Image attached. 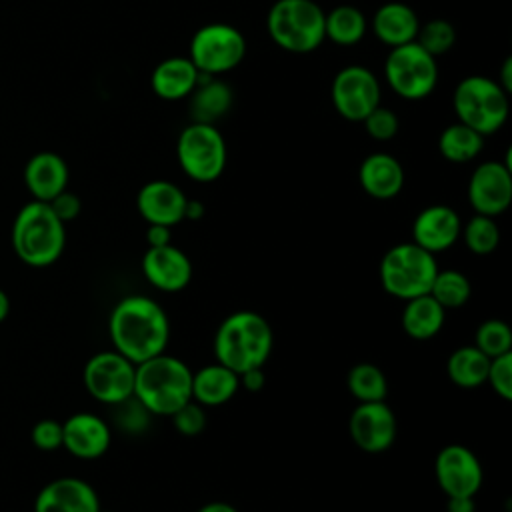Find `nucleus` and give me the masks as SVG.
<instances>
[{
  "mask_svg": "<svg viewBox=\"0 0 512 512\" xmlns=\"http://www.w3.org/2000/svg\"><path fill=\"white\" fill-rule=\"evenodd\" d=\"M108 332L114 350L130 362L140 364L166 352L170 320L156 300L130 294L112 308Z\"/></svg>",
  "mask_w": 512,
  "mask_h": 512,
  "instance_id": "nucleus-1",
  "label": "nucleus"
},
{
  "mask_svg": "<svg viewBox=\"0 0 512 512\" xmlns=\"http://www.w3.org/2000/svg\"><path fill=\"white\" fill-rule=\"evenodd\" d=\"M274 332L268 320L254 310L228 314L214 334V358L236 374L262 368L272 354Z\"/></svg>",
  "mask_w": 512,
  "mask_h": 512,
  "instance_id": "nucleus-2",
  "label": "nucleus"
},
{
  "mask_svg": "<svg viewBox=\"0 0 512 512\" xmlns=\"http://www.w3.org/2000/svg\"><path fill=\"white\" fill-rule=\"evenodd\" d=\"M134 398L152 416H172L192 400V370L166 352L136 364Z\"/></svg>",
  "mask_w": 512,
  "mask_h": 512,
  "instance_id": "nucleus-3",
  "label": "nucleus"
},
{
  "mask_svg": "<svg viewBox=\"0 0 512 512\" xmlns=\"http://www.w3.org/2000/svg\"><path fill=\"white\" fill-rule=\"evenodd\" d=\"M64 244V222L48 202L32 200L18 210L12 226V246L24 264L34 268L50 266L64 252Z\"/></svg>",
  "mask_w": 512,
  "mask_h": 512,
  "instance_id": "nucleus-4",
  "label": "nucleus"
},
{
  "mask_svg": "<svg viewBox=\"0 0 512 512\" xmlns=\"http://www.w3.org/2000/svg\"><path fill=\"white\" fill-rule=\"evenodd\" d=\"M324 14L314 0H276L268 10L266 30L280 48L306 54L326 38Z\"/></svg>",
  "mask_w": 512,
  "mask_h": 512,
  "instance_id": "nucleus-5",
  "label": "nucleus"
},
{
  "mask_svg": "<svg viewBox=\"0 0 512 512\" xmlns=\"http://www.w3.org/2000/svg\"><path fill=\"white\" fill-rule=\"evenodd\" d=\"M438 270L436 254H430L414 242H402L388 248L382 256L380 282L390 296L406 302L428 294Z\"/></svg>",
  "mask_w": 512,
  "mask_h": 512,
  "instance_id": "nucleus-6",
  "label": "nucleus"
},
{
  "mask_svg": "<svg viewBox=\"0 0 512 512\" xmlns=\"http://www.w3.org/2000/svg\"><path fill=\"white\" fill-rule=\"evenodd\" d=\"M454 112L458 122L482 136L494 134L508 118V92L488 76H468L454 90Z\"/></svg>",
  "mask_w": 512,
  "mask_h": 512,
  "instance_id": "nucleus-7",
  "label": "nucleus"
},
{
  "mask_svg": "<svg viewBox=\"0 0 512 512\" xmlns=\"http://www.w3.org/2000/svg\"><path fill=\"white\" fill-rule=\"evenodd\" d=\"M384 76L398 96L406 100L426 98L438 82L436 58L416 40L394 46L386 56Z\"/></svg>",
  "mask_w": 512,
  "mask_h": 512,
  "instance_id": "nucleus-8",
  "label": "nucleus"
},
{
  "mask_svg": "<svg viewBox=\"0 0 512 512\" xmlns=\"http://www.w3.org/2000/svg\"><path fill=\"white\" fill-rule=\"evenodd\" d=\"M176 156L186 176L196 182H212L226 168V142L214 124L192 122L176 142Z\"/></svg>",
  "mask_w": 512,
  "mask_h": 512,
  "instance_id": "nucleus-9",
  "label": "nucleus"
},
{
  "mask_svg": "<svg viewBox=\"0 0 512 512\" xmlns=\"http://www.w3.org/2000/svg\"><path fill=\"white\" fill-rule=\"evenodd\" d=\"M246 54L242 32L230 24L212 22L198 28L190 40L192 64L210 76L236 68Z\"/></svg>",
  "mask_w": 512,
  "mask_h": 512,
  "instance_id": "nucleus-10",
  "label": "nucleus"
},
{
  "mask_svg": "<svg viewBox=\"0 0 512 512\" xmlns=\"http://www.w3.org/2000/svg\"><path fill=\"white\" fill-rule=\"evenodd\" d=\"M136 364L116 350L94 354L84 366V386L92 398L116 406L134 396Z\"/></svg>",
  "mask_w": 512,
  "mask_h": 512,
  "instance_id": "nucleus-11",
  "label": "nucleus"
},
{
  "mask_svg": "<svg viewBox=\"0 0 512 512\" xmlns=\"http://www.w3.org/2000/svg\"><path fill=\"white\" fill-rule=\"evenodd\" d=\"M336 112L352 122H362L376 106H380V82L360 64L342 68L330 88Z\"/></svg>",
  "mask_w": 512,
  "mask_h": 512,
  "instance_id": "nucleus-12",
  "label": "nucleus"
},
{
  "mask_svg": "<svg viewBox=\"0 0 512 512\" xmlns=\"http://www.w3.org/2000/svg\"><path fill=\"white\" fill-rule=\"evenodd\" d=\"M434 474L446 496H476L484 480L478 456L462 444H448L438 452Z\"/></svg>",
  "mask_w": 512,
  "mask_h": 512,
  "instance_id": "nucleus-13",
  "label": "nucleus"
},
{
  "mask_svg": "<svg viewBox=\"0 0 512 512\" xmlns=\"http://www.w3.org/2000/svg\"><path fill=\"white\" fill-rule=\"evenodd\" d=\"M396 430V416L386 400L358 402L348 420L352 442L368 454H380L388 450L396 440Z\"/></svg>",
  "mask_w": 512,
  "mask_h": 512,
  "instance_id": "nucleus-14",
  "label": "nucleus"
},
{
  "mask_svg": "<svg viewBox=\"0 0 512 512\" xmlns=\"http://www.w3.org/2000/svg\"><path fill=\"white\" fill-rule=\"evenodd\" d=\"M468 200L476 214L498 216L512 202V172L508 162H482L468 182Z\"/></svg>",
  "mask_w": 512,
  "mask_h": 512,
  "instance_id": "nucleus-15",
  "label": "nucleus"
},
{
  "mask_svg": "<svg viewBox=\"0 0 512 512\" xmlns=\"http://www.w3.org/2000/svg\"><path fill=\"white\" fill-rule=\"evenodd\" d=\"M462 222L454 208L446 204H432L418 212L412 224V242L430 254H438L454 246L460 238Z\"/></svg>",
  "mask_w": 512,
  "mask_h": 512,
  "instance_id": "nucleus-16",
  "label": "nucleus"
},
{
  "mask_svg": "<svg viewBox=\"0 0 512 512\" xmlns=\"http://www.w3.org/2000/svg\"><path fill=\"white\" fill-rule=\"evenodd\" d=\"M142 272L156 290L180 292L192 280V262L180 248L166 244L144 252Z\"/></svg>",
  "mask_w": 512,
  "mask_h": 512,
  "instance_id": "nucleus-17",
  "label": "nucleus"
},
{
  "mask_svg": "<svg viewBox=\"0 0 512 512\" xmlns=\"http://www.w3.org/2000/svg\"><path fill=\"white\" fill-rule=\"evenodd\" d=\"M34 512H100V500L88 482L64 476L38 492Z\"/></svg>",
  "mask_w": 512,
  "mask_h": 512,
  "instance_id": "nucleus-18",
  "label": "nucleus"
},
{
  "mask_svg": "<svg viewBox=\"0 0 512 512\" xmlns=\"http://www.w3.org/2000/svg\"><path fill=\"white\" fill-rule=\"evenodd\" d=\"M186 200L188 198L174 182L152 180L138 190L136 208L148 224H162L172 228L184 220Z\"/></svg>",
  "mask_w": 512,
  "mask_h": 512,
  "instance_id": "nucleus-19",
  "label": "nucleus"
},
{
  "mask_svg": "<svg viewBox=\"0 0 512 512\" xmlns=\"http://www.w3.org/2000/svg\"><path fill=\"white\" fill-rule=\"evenodd\" d=\"M110 426L96 414L78 412L62 422V446L80 460H96L110 446Z\"/></svg>",
  "mask_w": 512,
  "mask_h": 512,
  "instance_id": "nucleus-20",
  "label": "nucleus"
},
{
  "mask_svg": "<svg viewBox=\"0 0 512 512\" xmlns=\"http://www.w3.org/2000/svg\"><path fill=\"white\" fill-rule=\"evenodd\" d=\"M358 180L368 196L390 200L398 196L404 186V168L392 154L374 152L362 160Z\"/></svg>",
  "mask_w": 512,
  "mask_h": 512,
  "instance_id": "nucleus-21",
  "label": "nucleus"
},
{
  "mask_svg": "<svg viewBox=\"0 0 512 512\" xmlns=\"http://www.w3.org/2000/svg\"><path fill=\"white\" fill-rule=\"evenodd\" d=\"M24 184L34 200L50 202L68 186V166L56 152H38L24 166Z\"/></svg>",
  "mask_w": 512,
  "mask_h": 512,
  "instance_id": "nucleus-22",
  "label": "nucleus"
},
{
  "mask_svg": "<svg viewBox=\"0 0 512 512\" xmlns=\"http://www.w3.org/2000/svg\"><path fill=\"white\" fill-rule=\"evenodd\" d=\"M420 20L416 12L402 2H386L372 16V30L376 38L390 48L416 40Z\"/></svg>",
  "mask_w": 512,
  "mask_h": 512,
  "instance_id": "nucleus-23",
  "label": "nucleus"
},
{
  "mask_svg": "<svg viewBox=\"0 0 512 512\" xmlns=\"http://www.w3.org/2000/svg\"><path fill=\"white\" fill-rule=\"evenodd\" d=\"M240 390V378L234 370L226 368L220 362L202 366L192 372V400L208 406L226 404Z\"/></svg>",
  "mask_w": 512,
  "mask_h": 512,
  "instance_id": "nucleus-24",
  "label": "nucleus"
},
{
  "mask_svg": "<svg viewBox=\"0 0 512 512\" xmlns=\"http://www.w3.org/2000/svg\"><path fill=\"white\" fill-rule=\"evenodd\" d=\"M198 82V68L190 58L174 56L162 60L150 78L152 90L162 100H180L190 96Z\"/></svg>",
  "mask_w": 512,
  "mask_h": 512,
  "instance_id": "nucleus-25",
  "label": "nucleus"
},
{
  "mask_svg": "<svg viewBox=\"0 0 512 512\" xmlns=\"http://www.w3.org/2000/svg\"><path fill=\"white\" fill-rule=\"evenodd\" d=\"M190 94H192L190 98L192 122L214 124V120L222 118L232 106L230 86L200 70H198L196 88Z\"/></svg>",
  "mask_w": 512,
  "mask_h": 512,
  "instance_id": "nucleus-26",
  "label": "nucleus"
},
{
  "mask_svg": "<svg viewBox=\"0 0 512 512\" xmlns=\"http://www.w3.org/2000/svg\"><path fill=\"white\" fill-rule=\"evenodd\" d=\"M446 320V310L430 296H416L406 300L402 310V328L414 340L434 338Z\"/></svg>",
  "mask_w": 512,
  "mask_h": 512,
  "instance_id": "nucleus-27",
  "label": "nucleus"
},
{
  "mask_svg": "<svg viewBox=\"0 0 512 512\" xmlns=\"http://www.w3.org/2000/svg\"><path fill=\"white\" fill-rule=\"evenodd\" d=\"M488 364H490V358L482 354L474 344H470V346H460L450 354L446 362V372L456 386L476 388L486 382Z\"/></svg>",
  "mask_w": 512,
  "mask_h": 512,
  "instance_id": "nucleus-28",
  "label": "nucleus"
},
{
  "mask_svg": "<svg viewBox=\"0 0 512 512\" xmlns=\"http://www.w3.org/2000/svg\"><path fill=\"white\" fill-rule=\"evenodd\" d=\"M482 146H484V136L462 122L446 126L438 138L440 154L454 164L474 160L482 152Z\"/></svg>",
  "mask_w": 512,
  "mask_h": 512,
  "instance_id": "nucleus-29",
  "label": "nucleus"
},
{
  "mask_svg": "<svg viewBox=\"0 0 512 512\" xmlns=\"http://www.w3.org/2000/svg\"><path fill=\"white\" fill-rule=\"evenodd\" d=\"M366 34V16L356 6H336L324 14V36L340 46H352Z\"/></svg>",
  "mask_w": 512,
  "mask_h": 512,
  "instance_id": "nucleus-30",
  "label": "nucleus"
},
{
  "mask_svg": "<svg viewBox=\"0 0 512 512\" xmlns=\"http://www.w3.org/2000/svg\"><path fill=\"white\" fill-rule=\"evenodd\" d=\"M348 392L358 402H380L386 400L388 380L386 374L370 362H358L348 370L346 376Z\"/></svg>",
  "mask_w": 512,
  "mask_h": 512,
  "instance_id": "nucleus-31",
  "label": "nucleus"
},
{
  "mask_svg": "<svg viewBox=\"0 0 512 512\" xmlns=\"http://www.w3.org/2000/svg\"><path fill=\"white\" fill-rule=\"evenodd\" d=\"M444 310L460 308L470 300L472 286L466 274L458 270H438L428 292Z\"/></svg>",
  "mask_w": 512,
  "mask_h": 512,
  "instance_id": "nucleus-32",
  "label": "nucleus"
},
{
  "mask_svg": "<svg viewBox=\"0 0 512 512\" xmlns=\"http://www.w3.org/2000/svg\"><path fill=\"white\" fill-rule=\"evenodd\" d=\"M460 234L464 236L466 248L478 256L492 254L500 244V228L492 216H484V214L472 216L462 226Z\"/></svg>",
  "mask_w": 512,
  "mask_h": 512,
  "instance_id": "nucleus-33",
  "label": "nucleus"
},
{
  "mask_svg": "<svg viewBox=\"0 0 512 512\" xmlns=\"http://www.w3.org/2000/svg\"><path fill=\"white\" fill-rule=\"evenodd\" d=\"M474 346L488 358L512 352V332L504 320H486L476 328Z\"/></svg>",
  "mask_w": 512,
  "mask_h": 512,
  "instance_id": "nucleus-34",
  "label": "nucleus"
},
{
  "mask_svg": "<svg viewBox=\"0 0 512 512\" xmlns=\"http://www.w3.org/2000/svg\"><path fill=\"white\" fill-rule=\"evenodd\" d=\"M454 40H456L454 26L442 18L426 22L424 26L418 28V34H416V42L434 58L448 52L454 46Z\"/></svg>",
  "mask_w": 512,
  "mask_h": 512,
  "instance_id": "nucleus-35",
  "label": "nucleus"
},
{
  "mask_svg": "<svg viewBox=\"0 0 512 512\" xmlns=\"http://www.w3.org/2000/svg\"><path fill=\"white\" fill-rule=\"evenodd\" d=\"M486 382L500 398L512 400V352L490 358Z\"/></svg>",
  "mask_w": 512,
  "mask_h": 512,
  "instance_id": "nucleus-36",
  "label": "nucleus"
},
{
  "mask_svg": "<svg viewBox=\"0 0 512 512\" xmlns=\"http://www.w3.org/2000/svg\"><path fill=\"white\" fill-rule=\"evenodd\" d=\"M174 428L184 436H196L206 428V410L202 404L190 400L184 406H180L172 416Z\"/></svg>",
  "mask_w": 512,
  "mask_h": 512,
  "instance_id": "nucleus-37",
  "label": "nucleus"
},
{
  "mask_svg": "<svg viewBox=\"0 0 512 512\" xmlns=\"http://www.w3.org/2000/svg\"><path fill=\"white\" fill-rule=\"evenodd\" d=\"M364 128L366 132L374 138V140H390L396 136L398 132V116L384 106H376L364 120Z\"/></svg>",
  "mask_w": 512,
  "mask_h": 512,
  "instance_id": "nucleus-38",
  "label": "nucleus"
},
{
  "mask_svg": "<svg viewBox=\"0 0 512 512\" xmlns=\"http://www.w3.org/2000/svg\"><path fill=\"white\" fill-rule=\"evenodd\" d=\"M116 408H118V416H116L118 424L130 432H140L142 428H146L148 416H152L134 396L116 404Z\"/></svg>",
  "mask_w": 512,
  "mask_h": 512,
  "instance_id": "nucleus-39",
  "label": "nucleus"
},
{
  "mask_svg": "<svg viewBox=\"0 0 512 512\" xmlns=\"http://www.w3.org/2000/svg\"><path fill=\"white\" fill-rule=\"evenodd\" d=\"M32 442L40 450H56L62 446V422L52 418L38 420L32 428Z\"/></svg>",
  "mask_w": 512,
  "mask_h": 512,
  "instance_id": "nucleus-40",
  "label": "nucleus"
},
{
  "mask_svg": "<svg viewBox=\"0 0 512 512\" xmlns=\"http://www.w3.org/2000/svg\"><path fill=\"white\" fill-rule=\"evenodd\" d=\"M48 204H50L52 212H54L64 224L70 222V220H74V218L80 214V210H82L80 198H78L74 192H70V190H62V192L56 194Z\"/></svg>",
  "mask_w": 512,
  "mask_h": 512,
  "instance_id": "nucleus-41",
  "label": "nucleus"
},
{
  "mask_svg": "<svg viewBox=\"0 0 512 512\" xmlns=\"http://www.w3.org/2000/svg\"><path fill=\"white\" fill-rule=\"evenodd\" d=\"M240 378V388H244L246 392H260L266 384V376L262 368H250L238 374Z\"/></svg>",
  "mask_w": 512,
  "mask_h": 512,
  "instance_id": "nucleus-42",
  "label": "nucleus"
},
{
  "mask_svg": "<svg viewBox=\"0 0 512 512\" xmlns=\"http://www.w3.org/2000/svg\"><path fill=\"white\" fill-rule=\"evenodd\" d=\"M170 226H162V224H148L146 230V242L148 248H158V246H166L172 244L170 242Z\"/></svg>",
  "mask_w": 512,
  "mask_h": 512,
  "instance_id": "nucleus-43",
  "label": "nucleus"
},
{
  "mask_svg": "<svg viewBox=\"0 0 512 512\" xmlns=\"http://www.w3.org/2000/svg\"><path fill=\"white\" fill-rule=\"evenodd\" d=\"M448 512H476L474 496H448Z\"/></svg>",
  "mask_w": 512,
  "mask_h": 512,
  "instance_id": "nucleus-44",
  "label": "nucleus"
},
{
  "mask_svg": "<svg viewBox=\"0 0 512 512\" xmlns=\"http://www.w3.org/2000/svg\"><path fill=\"white\" fill-rule=\"evenodd\" d=\"M204 216V204L200 200H186L184 220H200Z\"/></svg>",
  "mask_w": 512,
  "mask_h": 512,
  "instance_id": "nucleus-45",
  "label": "nucleus"
},
{
  "mask_svg": "<svg viewBox=\"0 0 512 512\" xmlns=\"http://www.w3.org/2000/svg\"><path fill=\"white\" fill-rule=\"evenodd\" d=\"M196 512H238V508H234V506L228 504V502L214 500V502H208V504L200 506Z\"/></svg>",
  "mask_w": 512,
  "mask_h": 512,
  "instance_id": "nucleus-46",
  "label": "nucleus"
},
{
  "mask_svg": "<svg viewBox=\"0 0 512 512\" xmlns=\"http://www.w3.org/2000/svg\"><path fill=\"white\" fill-rule=\"evenodd\" d=\"M502 82H498L506 92L512 90V58H506L502 64Z\"/></svg>",
  "mask_w": 512,
  "mask_h": 512,
  "instance_id": "nucleus-47",
  "label": "nucleus"
},
{
  "mask_svg": "<svg viewBox=\"0 0 512 512\" xmlns=\"http://www.w3.org/2000/svg\"><path fill=\"white\" fill-rule=\"evenodd\" d=\"M8 312H10V300H8L6 292L0 288V322L8 316Z\"/></svg>",
  "mask_w": 512,
  "mask_h": 512,
  "instance_id": "nucleus-48",
  "label": "nucleus"
},
{
  "mask_svg": "<svg viewBox=\"0 0 512 512\" xmlns=\"http://www.w3.org/2000/svg\"><path fill=\"white\" fill-rule=\"evenodd\" d=\"M100 512H110V510H100Z\"/></svg>",
  "mask_w": 512,
  "mask_h": 512,
  "instance_id": "nucleus-49",
  "label": "nucleus"
}]
</instances>
